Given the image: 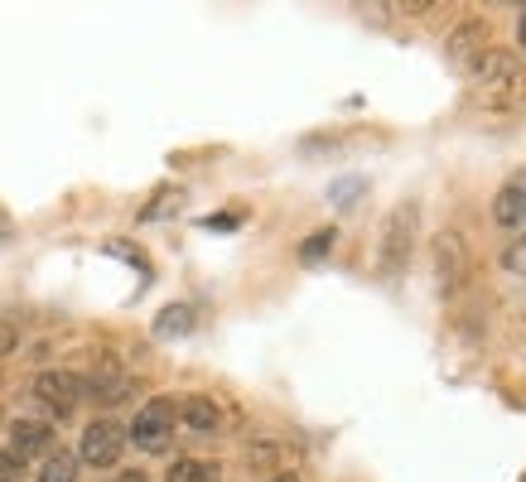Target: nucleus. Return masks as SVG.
<instances>
[{
	"label": "nucleus",
	"instance_id": "4",
	"mask_svg": "<svg viewBox=\"0 0 526 482\" xmlns=\"http://www.w3.org/2000/svg\"><path fill=\"white\" fill-rule=\"evenodd\" d=\"M131 439H126V429L116 425V420H92V425L83 429V463H92V468H111L116 458H121V449H126Z\"/></svg>",
	"mask_w": 526,
	"mask_h": 482
},
{
	"label": "nucleus",
	"instance_id": "6",
	"mask_svg": "<svg viewBox=\"0 0 526 482\" xmlns=\"http://www.w3.org/2000/svg\"><path fill=\"white\" fill-rule=\"evenodd\" d=\"M473 78L483 82L488 92H522V87H526V68L517 63V54H507V49H488L483 63L473 68Z\"/></svg>",
	"mask_w": 526,
	"mask_h": 482
},
{
	"label": "nucleus",
	"instance_id": "21",
	"mask_svg": "<svg viewBox=\"0 0 526 482\" xmlns=\"http://www.w3.org/2000/svg\"><path fill=\"white\" fill-rule=\"evenodd\" d=\"M522 482H526V478H522Z\"/></svg>",
	"mask_w": 526,
	"mask_h": 482
},
{
	"label": "nucleus",
	"instance_id": "16",
	"mask_svg": "<svg viewBox=\"0 0 526 482\" xmlns=\"http://www.w3.org/2000/svg\"><path fill=\"white\" fill-rule=\"evenodd\" d=\"M502 266L512 270V275H522V280H526V237H517L512 246H507V251H502Z\"/></svg>",
	"mask_w": 526,
	"mask_h": 482
},
{
	"label": "nucleus",
	"instance_id": "2",
	"mask_svg": "<svg viewBox=\"0 0 526 482\" xmlns=\"http://www.w3.org/2000/svg\"><path fill=\"white\" fill-rule=\"evenodd\" d=\"M126 439H136L145 454H160L174 439V401H150L136 415V425L126 429Z\"/></svg>",
	"mask_w": 526,
	"mask_h": 482
},
{
	"label": "nucleus",
	"instance_id": "13",
	"mask_svg": "<svg viewBox=\"0 0 526 482\" xmlns=\"http://www.w3.org/2000/svg\"><path fill=\"white\" fill-rule=\"evenodd\" d=\"M169 482H218V463H198V458H174Z\"/></svg>",
	"mask_w": 526,
	"mask_h": 482
},
{
	"label": "nucleus",
	"instance_id": "19",
	"mask_svg": "<svg viewBox=\"0 0 526 482\" xmlns=\"http://www.w3.org/2000/svg\"><path fill=\"white\" fill-rule=\"evenodd\" d=\"M271 482H300V478H295V473H276V478H271Z\"/></svg>",
	"mask_w": 526,
	"mask_h": 482
},
{
	"label": "nucleus",
	"instance_id": "14",
	"mask_svg": "<svg viewBox=\"0 0 526 482\" xmlns=\"http://www.w3.org/2000/svg\"><path fill=\"white\" fill-rule=\"evenodd\" d=\"M39 482H78V458L73 454H49L39 468Z\"/></svg>",
	"mask_w": 526,
	"mask_h": 482
},
{
	"label": "nucleus",
	"instance_id": "3",
	"mask_svg": "<svg viewBox=\"0 0 526 482\" xmlns=\"http://www.w3.org/2000/svg\"><path fill=\"white\" fill-rule=\"evenodd\" d=\"M435 280H440L444 295L464 290V280H469V246H464L459 232H440L435 237Z\"/></svg>",
	"mask_w": 526,
	"mask_h": 482
},
{
	"label": "nucleus",
	"instance_id": "5",
	"mask_svg": "<svg viewBox=\"0 0 526 482\" xmlns=\"http://www.w3.org/2000/svg\"><path fill=\"white\" fill-rule=\"evenodd\" d=\"M34 401L49 405L58 420H63V415H73V405L83 401V376H73V372H39V376H34Z\"/></svg>",
	"mask_w": 526,
	"mask_h": 482
},
{
	"label": "nucleus",
	"instance_id": "18",
	"mask_svg": "<svg viewBox=\"0 0 526 482\" xmlns=\"http://www.w3.org/2000/svg\"><path fill=\"white\" fill-rule=\"evenodd\" d=\"M15 348H20V328H15L10 319H0V357H5V352H15Z\"/></svg>",
	"mask_w": 526,
	"mask_h": 482
},
{
	"label": "nucleus",
	"instance_id": "9",
	"mask_svg": "<svg viewBox=\"0 0 526 482\" xmlns=\"http://www.w3.org/2000/svg\"><path fill=\"white\" fill-rule=\"evenodd\" d=\"M83 396H92L97 405H116L131 396V381L116 372H102V376H83Z\"/></svg>",
	"mask_w": 526,
	"mask_h": 482
},
{
	"label": "nucleus",
	"instance_id": "12",
	"mask_svg": "<svg viewBox=\"0 0 526 482\" xmlns=\"http://www.w3.org/2000/svg\"><path fill=\"white\" fill-rule=\"evenodd\" d=\"M189 328H194V309L189 304H169L155 319V338H184Z\"/></svg>",
	"mask_w": 526,
	"mask_h": 482
},
{
	"label": "nucleus",
	"instance_id": "1",
	"mask_svg": "<svg viewBox=\"0 0 526 482\" xmlns=\"http://www.w3.org/2000/svg\"><path fill=\"white\" fill-rule=\"evenodd\" d=\"M416 222H420L416 203H406V208H396L387 217V232H382V275H396V270L406 266L411 241H416Z\"/></svg>",
	"mask_w": 526,
	"mask_h": 482
},
{
	"label": "nucleus",
	"instance_id": "15",
	"mask_svg": "<svg viewBox=\"0 0 526 482\" xmlns=\"http://www.w3.org/2000/svg\"><path fill=\"white\" fill-rule=\"evenodd\" d=\"M333 237H338L333 227H324V232H314V237H309L305 246H300V261H305V266H314V261H324V256H329V246H333Z\"/></svg>",
	"mask_w": 526,
	"mask_h": 482
},
{
	"label": "nucleus",
	"instance_id": "8",
	"mask_svg": "<svg viewBox=\"0 0 526 482\" xmlns=\"http://www.w3.org/2000/svg\"><path fill=\"white\" fill-rule=\"evenodd\" d=\"M10 454H20L25 463L54 454V429L44 425V420H15L10 425Z\"/></svg>",
	"mask_w": 526,
	"mask_h": 482
},
{
	"label": "nucleus",
	"instance_id": "7",
	"mask_svg": "<svg viewBox=\"0 0 526 482\" xmlns=\"http://www.w3.org/2000/svg\"><path fill=\"white\" fill-rule=\"evenodd\" d=\"M488 54V29L483 25H464L449 34V44H444V58H449V68H459V73H473L478 63Z\"/></svg>",
	"mask_w": 526,
	"mask_h": 482
},
{
	"label": "nucleus",
	"instance_id": "20",
	"mask_svg": "<svg viewBox=\"0 0 526 482\" xmlns=\"http://www.w3.org/2000/svg\"><path fill=\"white\" fill-rule=\"evenodd\" d=\"M522 44H526V15H522Z\"/></svg>",
	"mask_w": 526,
	"mask_h": 482
},
{
	"label": "nucleus",
	"instance_id": "10",
	"mask_svg": "<svg viewBox=\"0 0 526 482\" xmlns=\"http://www.w3.org/2000/svg\"><path fill=\"white\" fill-rule=\"evenodd\" d=\"M174 415H179L189 429H198V434H213V429H218V405L208 401V396H184Z\"/></svg>",
	"mask_w": 526,
	"mask_h": 482
},
{
	"label": "nucleus",
	"instance_id": "11",
	"mask_svg": "<svg viewBox=\"0 0 526 482\" xmlns=\"http://www.w3.org/2000/svg\"><path fill=\"white\" fill-rule=\"evenodd\" d=\"M493 217H498L502 227H517V222L526 217V188H522V184H507V188H502L498 198H493Z\"/></svg>",
	"mask_w": 526,
	"mask_h": 482
},
{
	"label": "nucleus",
	"instance_id": "17",
	"mask_svg": "<svg viewBox=\"0 0 526 482\" xmlns=\"http://www.w3.org/2000/svg\"><path fill=\"white\" fill-rule=\"evenodd\" d=\"M20 473H25V458L10 454V449H0V482H15Z\"/></svg>",
	"mask_w": 526,
	"mask_h": 482
}]
</instances>
